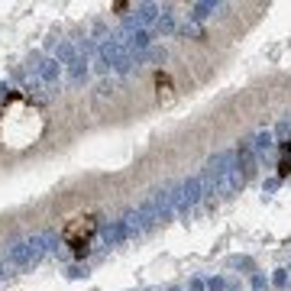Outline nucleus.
<instances>
[{"instance_id": "1", "label": "nucleus", "mask_w": 291, "mask_h": 291, "mask_svg": "<svg viewBox=\"0 0 291 291\" xmlns=\"http://www.w3.org/2000/svg\"><path fill=\"white\" fill-rule=\"evenodd\" d=\"M207 172L214 175V182H217V191H220V194H236V191L242 188V182H246L233 152H220V156H214L210 165H207Z\"/></svg>"}, {"instance_id": "2", "label": "nucleus", "mask_w": 291, "mask_h": 291, "mask_svg": "<svg viewBox=\"0 0 291 291\" xmlns=\"http://www.w3.org/2000/svg\"><path fill=\"white\" fill-rule=\"evenodd\" d=\"M46 252V236H30V240H20L10 246L6 259H10L13 268H32Z\"/></svg>"}, {"instance_id": "3", "label": "nucleus", "mask_w": 291, "mask_h": 291, "mask_svg": "<svg viewBox=\"0 0 291 291\" xmlns=\"http://www.w3.org/2000/svg\"><path fill=\"white\" fill-rule=\"evenodd\" d=\"M94 230H97V220L94 217H74L72 224L65 226V242L68 246H74V252L78 256H84L88 252V242H91V236H94Z\"/></svg>"}, {"instance_id": "4", "label": "nucleus", "mask_w": 291, "mask_h": 291, "mask_svg": "<svg viewBox=\"0 0 291 291\" xmlns=\"http://www.w3.org/2000/svg\"><path fill=\"white\" fill-rule=\"evenodd\" d=\"M100 62H104V65H110V68H116L120 74H126V72H130V65H133L120 39H107V42L100 46Z\"/></svg>"}, {"instance_id": "5", "label": "nucleus", "mask_w": 291, "mask_h": 291, "mask_svg": "<svg viewBox=\"0 0 291 291\" xmlns=\"http://www.w3.org/2000/svg\"><path fill=\"white\" fill-rule=\"evenodd\" d=\"M120 226H123V233H126L130 240H133V236H142V233L149 230V226H152V220L146 217L142 210H130L126 217H123V224H120Z\"/></svg>"}, {"instance_id": "6", "label": "nucleus", "mask_w": 291, "mask_h": 291, "mask_svg": "<svg viewBox=\"0 0 291 291\" xmlns=\"http://www.w3.org/2000/svg\"><path fill=\"white\" fill-rule=\"evenodd\" d=\"M123 36H126V39H123V46H126V48H133V52H140V55H142L146 48H149V32L140 30V26H136V30L130 26V30L123 32Z\"/></svg>"}, {"instance_id": "7", "label": "nucleus", "mask_w": 291, "mask_h": 291, "mask_svg": "<svg viewBox=\"0 0 291 291\" xmlns=\"http://www.w3.org/2000/svg\"><path fill=\"white\" fill-rule=\"evenodd\" d=\"M236 158H240V172H242V178H252L256 175V152H252V146L249 142H242L240 149H236Z\"/></svg>"}, {"instance_id": "8", "label": "nucleus", "mask_w": 291, "mask_h": 291, "mask_svg": "<svg viewBox=\"0 0 291 291\" xmlns=\"http://www.w3.org/2000/svg\"><path fill=\"white\" fill-rule=\"evenodd\" d=\"M84 78H88V65L81 58H74L72 65H68V81H72V84H81Z\"/></svg>"}, {"instance_id": "9", "label": "nucleus", "mask_w": 291, "mask_h": 291, "mask_svg": "<svg viewBox=\"0 0 291 291\" xmlns=\"http://www.w3.org/2000/svg\"><path fill=\"white\" fill-rule=\"evenodd\" d=\"M156 13H158V6L156 4H140L136 6V23H152V20H156Z\"/></svg>"}, {"instance_id": "10", "label": "nucleus", "mask_w": 291, "mask_h": 291, "mask_svg": "<svg viewBox=\"0 0 291 291\" xmlns=\"http://www.w3.org/2000/svg\"><path fill=\"white\" fill-rule=\"evenodd\" d=\"M39 78H42L46 84H58V62H46V65L39 68Z\"/></svg>"}, {"instance_id": "11", "label": "nucleus", "mask_w": 291, "mask_h": 291, "mask_svg": "<svg viewBox=\"0 0 291 291\" xmlns=\"http://www.w3.org/2000/svg\"><path fill=\"white\" fill-rule=\"evenodd\" d=\"M268 146H272V133H268V130L256 133V142H252V149H256V152H266Z\"/></svg>"}, {"instance_id": "12", "label": "nucleus", "mask_w": 291, "mask_h": 291, "mask_svg": "<svg viewBox=\"0 0 291 291\" xmlns=\"http://www.w3.org/2000/svg\"><path fill=\"white\" fill-rule=\"evenodd\" d=\"M158 30H162V32H172V30H175V20H172L168 10H162V16H158Z\"/></svg>"}, {"instance_id": "13", "label": "nucleus", "mask_w": 291, "mask_h": 291, "mask_svg": "<svg viewBox=\"0 0 291 291\" xmlns=\"http://www.w3.org/2000/svg\"><path fill=\"white\" fill-rule=\"evenodd\" d=\"M210 10H217V4H198V6H194V20L210 16Z\"/></svg>"}, {"instance_id": "14", "label": "nucleus", "mask_w": 291, "mask_h": 291, "mask_svg": "<svg viewBox=\"0 0 291 291\" xmlns=\"http://www.w3.org/2000/svg\"><path fill=\"white\" fill-rule=\"evenodd\" d=\"M291 172V158H288V146H285V156H282V165H278V175H288Z\"/></svg>"}, {"instance_id": "15", "label": "nucleus", "mask_w": 291, "mask_h": 291, "mask_svg": "<svg viewBox=\"0 0 291 291\" xmlns=\"http://www.w3.org/2000/svg\"><path fill=\"white\" fill-rule=\"evenodd\" d=\"M107 94H114V84H110V81H100V84H97V97H107Z\"/></svg>"}, {"instance_id": "16", "label": "nucleus", "mask_w": 291, "mask_h": 291, "mask_svg": "<svg viewBox=\"0 0 291 291\" xmlns=\"http://www.w3.org/2000/svg\"><path fill=\"white\" fill-rule=\"evenodd\" d=\"M291 133V123H278V136H288Z\"/></svg>"}]
</instances>
